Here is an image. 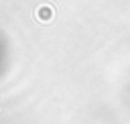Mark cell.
Wrapping results in <instances>:
<instances>
[{
	"mask_svg": "<svg viewBox=\"0 0 130 124\" xmlns=\"http://www.w3.org/2000/svg\"><path fill=\"white\" fill-rule=\"evenodd\" d=\"M53 14H55V8H53L51 4H43V6H39V8L35 10L37 20H41V22H51V20H53Z\"/></svg>",
	"mask_w": 130,
	"mask_h": 124,
	"instance_id": "1",
	"label": "cell"
}]
</instances>
